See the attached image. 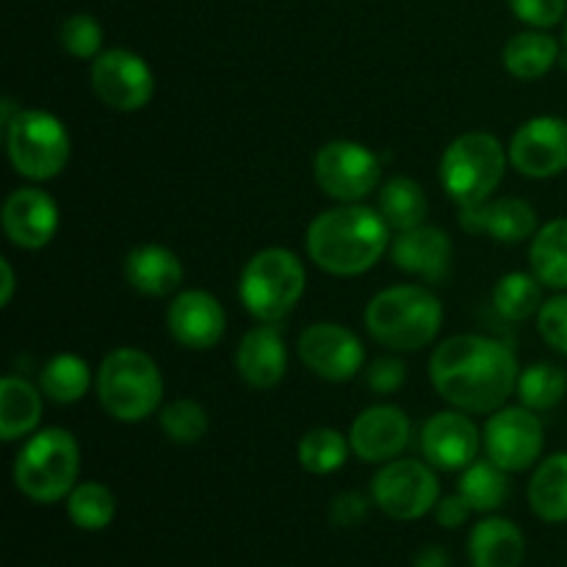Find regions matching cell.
Returning a JSON list of instances; mask_svg holds the SVG:
<instances>
[{
  "instance_id": "cell-1",
  "label": "cell",
  "mask_w": 567,
  "mask_h": 567,
  "mask_svg": "<svg viewBox=\"0 0 567 567\" xmlns=\"http://www.w3.org/2000/svg\"><path fill=\"white\" fill-rule=\"evenodd\" d=\"M518 360L507 343L487 336H452L432 352L435 391L465 413H496L518 388Z\"/></svg>"
},
{
  "instance_id": "cell-2",
  "label": "cell",
  "mask_w": 567,
  "mask_h": 567,
  "mask_svg": "<svg viewBox=\"0 0 567 567\" xmlns=\"http://www.w3.org/2000/svg\"><path fill=\"white\" fill-rule=\"evenodd\" d=\"M305 247L327 275L358 277L374 269L385 249H391V227L380 210L343 203L310 221Z\"/></svg>"
},
{
  "instance_id": "cell-3",
  "label": "cell",
  "mask_w": 567,
  "mask_h": 567,
  "mask_svg": "<svg viewBox=\"0 0 567 567\" xmlns=\"http://www.w3.org/2000/svg\"><path fill=\"white\" fill-rule=\"evenodd\" d=\"M443 324V305L424 286H393L377 293L365 308V330L393 352L430 347Z\"/></svg>"
},
{
  "instance_id": "cell-4",
  "label": "cell",
  "mask_w": 567,
  "mask_h": 567,
  "mask_svg": "<svg viewBox=\"0 0 567 567\" xmlns=\"http://www.w3.org/2000/svg\"><path fill=\"white\" fill-rule=\"evenodd\" d=\"M97 399L105 413L122 424L147 421L164 399L158 363L142 349H114L97 369Z\"/></svg>"
},
{
  "instance_id": "cell-5",
  "label": "cell",
  "mask_w": 567,
  "mask_h": 567,
  "mask_svg": "<svg viewBox=\"0 0 567 567\" xmlns=\"http://www.w3.org/2000/svg\"><path fill=\"white\" fill-rule=\"evenodd\" d=\"M81 471V449L72 432L48 426L22 443L14 460V485L37 504H55L72 493Z\"/></svg>"
},
{
  "instance_id": "cell-6",
  "label": "cell",
  "mask_w": 567,
  "mask_h": 567,
  "mask_svg": "<svg viewBox=\"0 0 567 567\" xmlns=\"http://www.w3.org/2000/svg\"><path fill=\"white\" fill-rule=\"evenodd\" d=\"M305 286L308 275L302 260L282 247H269L247 260L238 282V297L260 324H277L297 308Z\"/></svg>"
},
{
  "instance_id": "cell-7",
  "label": "cell",
  "mask_w": 567,
  "mask_h": 567,
  "mask_svg": "<svg viewBox=\"0 0 567 567\" xmlns=\"http://www.w3.org/2000/svg\"><path fill=\"white\" fill-rule=\"evenodd\" d=\"M507 169V150L491 133H463L446 147L441 158V183L460 208L487 203L502 186Z\"/></svg>"
},
{
  "instance_id": "cell-8",
  "label": "cell",
  "mask_w": 567,
  "mask_h": 567,
  "mask_svg": "<svg viewBox=\"0 0 567 567\" xmlns=\"http://www.w3.org/2000/svg\"><path fill=\"white\" fill-rule=\"evenodd\" d=\"M3 133L11 166L28 181H53L70 164V133L50 111L22 109Z\"/></svg>"
},
{
  "instance_id": "cell-9",
  "label": "cell",
  "mask_w": 567,
  "mask_h": 567,
  "mask_svg": "<svg viewBox=\"0 0 567 567\" xmlns=\"http://www.w3.org/2000/svg\"><path fill=\"white\" fill-rule=\"evenodd\" d=\"M371 498L393 520H419L441 502V482L430 463L391 460L371 480Z\"/></svg>"
},
{
  "instance_id": "cell-10",
  "label": "cell",
  "mask_w": 567,
  "mask_h": 567,
  "mask_svg": "<svg viewBox=\"0 0 567 567\" xmlns=\"http://www.w3.org/2000/svg\"><path fill=\"white\" fill-rule=\"evenodd\" d=\"M316 183L338 203H363L380 183V158L365 144L336 138L316 153Z\"/></svg>"
},
{
  "instance_id": "cell-11",
  "label": "cell",
  "mask_w": 567,
  "mask_h": 567,
  "mask_svg": "<svg viewBox=\"0 0 567 567\" xmlns=\"http://www.w3.org/2000/svg\"><path fill=\"white\" fill-rule=\"evenodd\" d=\"M487 460L504 468L507 474L532 468L540 460L546 432H543L540 419L529 408H502L487 419L485 432H482Z\"/></svg>"
},
{
  "instance_id": "cell-12",
  "label": "cell",
  "mask_w": 567,
  "mask_h": 567,
  "mask_svg": "<svg viewBox=\"0 0 567 567\" xmlns=\"http://www.w3.org/2000/svg\"><path fill=\"white\" fill-rule=\"evenodd\" d=\"M92 86L111 109L142 111L155 94V75L142 55L114 48L92 61Z\"/></svg>"
},
{
  "instance_id": "cell-13",
  "label": "cell",
  "mask_w": 567,
  "mask_h": 567,
  "mask_svg": "<svg viewBox=\"0 0 567 567\" xmlns=\"http://www.w3.org/2000/svg\"><path fill=\"white\" fill-rule=\"evenodd\" d=\"M299 360L327 382H347L363 369L365 349L349 327L319 321L310 324L297 341Z\"/></svg>"
},
{
  "instance_id": "cell-14",
  "label": "cell",
  "mask_w": 567,
  "mask_h": 567,
  "mask_svg": "<svg viewBox=\"0 0 567 567\" xmlns=\"http://www.w3.org/2000/svg\"><path fill=\"white\" fill-rule=\"evenodd\" d=\"M509 161L532 181L557 177L567 169V120L535 116L515 131L509 142Z\"/></svg>"
},
{
  "instance_id": "cell-15",
  "label": "cell",
  "mask_w": 567,
  "mask_h": 567,
  "mask_svg": "<svg viewBox=\"0 0 567 567\" xmlns=\"http://www.w3.org/2000/svg\"><path fill=\"white\" fill-rule=\"evenodd\" d=\"M480 430L465 410H443L426 419L421 430V452L432 468L463 471L480 454Z\"/></svg>"
},
{
  "instance_id": "cell-16",
  "label": "cell",
  "mask_w": 567,
  "mask_h": 567,
  "mask_svg": "<svg viewBox=\"0 0 567 567\" xmlns=\"http://www.w3.org/2000/svg\"><path fill=\"white\" fill-rule=\"evenodd\" d=\"M352 452L363 463H391L408 449L410 443V419L402 408L393 404H374L365 408L349 430Z\"/></svg>"
},
{
  "instance_id": "cell-17",
  "label": "cell",
  "mask_w": 567,
  "mask_h": 567,
  "mask_svg": "<svg viewBox=\"0 0 567 567\" xmlns=\"http://www.w3.org/2000/svg\"><path fill=\"white\" fill-rule=\"evenodd\" d=\"M225 308L219 305V299L208 291H197V288L177 293L166 310L169 336L181 347L197 349V352L214 349L225 336Z\"/></svg>"
},
{
  "instance_id": "cell-18",
  "label": "cell",
  "mask_w": 567,
  "mask_h": 567,
  "mask_svg": "<svg viewBox=\"0 0 567 567\" xmlns=\"http://www.w3.org/2000/svg\"><path fill=\"white\" fill-rule=\"evenodd\" d=\"M3 230L20 249H42L59 230V205L39 188H17L3 203Z\"/></svg>"
},
{
  "instance_id": "cell-19",
  "label": "cell",
  "mask_w": 567,
  "mask_h": 567,
  "mask_svg": "<svg viewBox=\"0 0 567 567\" xmlns=\"http://www.w3.org/2000/svg\"><path fill=\"white\" fill-rule=\"evenodd\" d=\"M452 238L430 225H419L413 230L399 233L391 241V260L396 269L408 275L424 277L430 282L446 280L452 269Z\"/></svg>"
},
{
  "instance_id": "cell-20",
  "label": "cell",
  "mask_w": 567,
  "mask_h": 567,
  "mask_svg": "<svg viewBox=\"0 0 567 567\" xmlns=\"http://www.w3.org/2000/svg\"><path fill=\"white\" fill-rule=\"evenodd\" d=\"M460 227L474 233V236H493L502 244H518L540 230L537 210L518 197L487 199L476 208H463Z\"/></svg>"
},
{
  "instance_id": "cell-21",
  "label": "cell",
  "mask_w": 567,
  "mask_h": 567,
  "mask_svg": "<svg viewBox=\"0 0 567 567\" xmlns=\"http://www.w3.org/2000/svg\"><path fill=\"white\" fill-rule=\"evenodd\" d=\"M288 369L286 341L277 324L252 327L236 349V371L247 385L269 391L280 385Z\"/></svg>"
},
{
  "instance_id": "cell-22",
  "label": "cell",
  "mask_w": 567,
  "mask_h": 567,
  "mask_svg": "<svg viewBox=\"0 0 567 567\" xmlns=\"http://www.w3.org/2000/svg\"><path fill=\"white\" fill-rule=\"evenodd\" d=\"M125 280L144 297H172L183 282V264L161 244H142L127 252Z\"/></svg>"
},
{
  "instance_id": "cell-23",
  "label": "cell",
  "mask_w": 567,
  "mask_h": 567,
  "mask_svg": "<svg viewBox=\"0 0 567 567\" xmlns=\"http://www.w3.org/2000/svg\"><path fill=\"white\" fill-rule=\"evenodd\" d=\"M526 557V537L518 524L507 518H482L471 529L468 559L471 567H520Z\"/></svg>"
},
{
  "instance_id": "cell-24",
  "label": "cell",
  "mask_w": 567,
  "mask_h": 567,
  "mask_svg": "<svg viewBox=\"0 0 567 567\" xmlns=\"http://www.w3.org/2000/svg\"><path fill=\"white\" fill-rule=\"evenodd\" d=\"M42 421V388L20 377H6L0 382V437L6 443L33 435Z\"/></svg>"
},
{
  "instance_id": "cell-25",
  "label": "cell",
  "mask_w": 567,
  "mask_h": 567,
  "mask_svg": "<svg viewBox=\"0 0 567 567\" xmlns=\"http://www.w3.org/2000/svg\"><path fill=\"white\" fill-rule=\"evenodd\" d=\"M529 507L546 524H567V452L537 465L529 482Z\"/></svg>"
},
{
  "instance_id": "cell-26",
  "label": "cell",
  "mask_w": 567,
  "mask_h": 567,
  "mask_svg": "<svg viewBox=\"0 0 567 567\" xmlns=\"http://www.w3.org/2000/svg\"><path fill=\"white\" fill-rule=\"evenodd\" d=\"M559 59V44L557 39L548 37L546 31H520L504 44V70L509 75L520 78V81H535V78H543L546 72H551V66L557 64Z\"/></svg>"
},
{
  "instance_id": "cell-27",
  "label": "cell",
  "mask_w": 567,
  "mask_h": 567,
  "mask_svg": "<svg viewBox=\"0 0 567 567\" xmlns=\"http://www.w3.org/2000/svg\"><path fill=\"white\" fill-rule=\"evenodd\" d=\"M529 264L543 286L567 291V219H551L535 233Z\"/></svg>"
},
{
  "instance_id": "cell-28",
  "label": "cell",
  "mask_w": 567,
  "mask_h": 567,
  "mask_svg": "<svg viewBox=\"0 0 567 567\" xmlns=\"http://www.w3.org/2000/svg\"><path fill=\"white\" fill-rule=\"evenodd\" d=\"M426 210V192L413 181V177L396 175L382 186L380 192V214L388 221V227L396 233L413 230V227L424 225Z\"/></svg>"
},
{
  "instance_id": "cell-29",
  "label": "cell",
  "mask_w": 567,
  "mask_h": 567,
  "mask_svg": "<svg viewBox=\"0 0 567 567\" xmlns=\"http://www.w3.org/2000/svg\"><path fill=\"white\" fill-rule=\"evenodd\" d=\"M457 493L468 502V507L474 513H496L498 507H504L509 496V482L507 471L498 468L493 460H482V463H471L468 468H463V476L457 482Z\"/></svg>"
},
{
  "instance_id": "cell-30",
  "label": "cell",
  "mask_w": 567,
  "mask_h": 567,
  "mask_svg": "<svg viewBox=\"0 0 567 567\" xmlns=\"http://www.w3.org/2000/svg\"><path fill=\"white\" fill-rule=\"evenodd\" d=\"M89 382H92V374H89L86 360L70 352L50 358L39 374V388L55 404L81 402L89 391Z\"/></svg>"
},
{
  "instance_id": "cell-31",
  "label": "cell",
  "mask_w": 567,
  "mask_h": 567,
  "mask_svg": "<svg viewBox=\"0 0 567 567\" xmlns=\"http://www.w3.org/2000/svg\"><path fill=\"white\" fill-rule=\"evenodd\" d=\"M518 396L520 404L535 410V413L554 410L557 404H563V399L567 396V371L563 365L548 363V360L532 363L529 369L520 371Z\"/></svg>"
},
{
  "instance_id": "cell-32",
  "label": "cell",
  "mask_w": 567,
  "mask_h": 567,
  "mask_svg": "<svg viewBox=\"0 0 567 567\" xmlns=\"http://www.w3.org/2000/svg\"><path fill=\"white\" fill-rule=\"evenodd\" d=\"M349 452H352L349 437H343L338 430H330V426H319V430L305 432L297 449L299 465L313 476H327L341 471Z\"/></svg>"
},
{
  "instance_id": "cell-33",
  "label": "cell",
  "mask_w": 567,
  "mask_h": 567,
  "mask_svg": "<svg viewBox=\"0 0 567 567\" xmlns=\"http://www.w3.org/2000/svg\"><path fill=\"white\" fill-rule=\"evenodd\" d=\"M493 308L507 321H526L543 308V282L529 271H509L493 288Z\"/></svg>"
},
{
  "instance_id": "cell-34",
  "label": "cell",
  "mask_w": 567,
  "mask_h": 567,
  "mask_svg": "<svg viewBox=\"0 0 567 567\" xmlns=\"http://www.w3.org/2000/svg\"><path fill=\"white\" fill-rule=\"evenodd\" d=\"M66 515L83 532L109 529L116 515V498L100 482H81L66 496Z\"/></svg>"
},
{
  "instance_id": "cell-35",
  "label": "cell",
  "mask_w": 567,
  "mask_h": 567,
  "mask_svg": "<svg viewBox=\"0 0 567 567\" xmlns=\"http://www.w3.org/2000/svg\"><path fill=\"white\" fill-rule=\"evenodd\" d=\"M161 430L172 443L192 446V443L203 441L208 432V413L194 399H175L161 410Z\"/></svg>"
},
{
  "instance_id": "cell-36",
  "label": "cell",
  "mask_w": 567,
  "mask_h": 567,
  "mask_svg": "<svg viewBox=\"0 0 567 567\" xmlns=\"http://www.w3.org/2000/svg\"><path fill=\"white\" fill-rule=\"evenodd\" d=\"M61 48L75 59H97L103 48V28L92 14H72L61 22Z\"/></svg>"
},
{
  "instance_id": "cell-37",
  "label": "cell",
  "mask_w": 567,
  "mask_h": 567,
  "mask_svg": "<svg viewBox=\"0 0 567 567\" xmlns=\"http://www.w3.org/2000/svg\"><path fill=\"white\" fill-rule=\"evenodd\" d=\"M537 330L554 352L567 358V293L551 297L537 310Z\"/></svg>"
},
{
  "instance_id": "cell-38",
  "label": "cell",
  "mask_w": 567,
  "mask_h": 567,
  "mask_svg": "<svg viewBox=\"0 0 567 567\" xmlns=\"http://www.w3.org/2000/svg\"><path fill=\"white\" fill-rule=\"evenodd\" d=\"M507 3L520 22L537 31L554 28L567 14V0H507Z\"/></svg>"
},
{
  "instance_id": "cell-39",
  "label": "cell",
  "mask_w": 567,
  "mask_h": 567,
  "mask_svg": "<svg viewBox=\"0 0 567 567\" xmlns=\"http://www.w3.org/2000/svg\"><path fill=\"white\" fill-rule=\"evenodd\" d=\"M369 518V498L358 491L338 493L330 502V520L341 529H352Z\"/></svg>"
},
{
  "instance_id": "cell-40",
  "label": "cell",
  "mask_w": 567,
  "mask_h": 567,
  "mask_svg": "<svg viewBox=\"0 0 567 567\" xmlns=\"http://www.w3.org/2000/svg\"><path fill=\"white\" fill-rule=\"evenodd\" d=\"M408 380V365L399 358H377L365 371V382L374 393H393Z\"/></svg>"
},
{
  "instance_id": "cell-41",
  "label": "cell",
  "mask_w": 567,
  "mask_h": 567,
  "mask_svg": "<svg viewBox=\"0 0 567 567\" xmlns=\"http://www.w3.org/2000/svg\"><path fill=\"white\" fill-rule=\"evenodd\" d=\"M432 513H435L437 526H443V529H460L474 509H471L468 502L457 493V496H443Z\"/></svg>"
},
{
  "instance_id": "cell-42",
  "label": "cell",
  "mask_w": 567,
  "mask_h": 567,
  "mask_svg": "<svg viewBox=\"0 0 567 567\" xmlns=\"http://www.w3.org/2000/svg\"><path fill=\"white\" fill-rule=\"evenodd\" d=\"M413 567H452V554L441 546H426L424 551L415 554Z\"/></svg>"
},
{
  "instance_id": "cell-43",
  "label": "cell",
  "mask_w": 567,
  "mask_h": 567,
  "mask_svg": "<svg viewBox=\"0 0 567 567\" xmlns=\"http://www.w3.org/2000/svg\"><path fill=\"white\" fill-rule=\"evenodd\" d=\"M0 271H3V291H0V305H9L11 297H14V269L6 258H0Z\"/></svg>"
},
{
  "instance_id": "cell-44",
  "label": "cell",
  "mask_w": 567,
  "mask_h": 567,
  "mask_svg": "<svg viewBox=\"0 0 567 567\" xmlns=\"http://www.w3.org/2000/svg\"><path fill=\"white\" fill-rule=\"evenodd\" d=\"M0 111H3V127H6V125H9L11 120H14L17 114H20L22 109H17V103H14V100H11V97H6V100H3V105H0Z\"/></svg>"
},
{
  "instance_id": "cell-45",
  "label": "cell",
  "mask_w": 567,
  "mask_h": 567,
  "mask_svg": "<svg viewBox=\"0 0 567 567\" xmlns=\"http://www.w3.org/2000/svg\"><path fill=\"white\" fill-rule=\"evenodd\" d=\"M565 48H567V25H565Z\"/></svg>"
}]
</instances>
